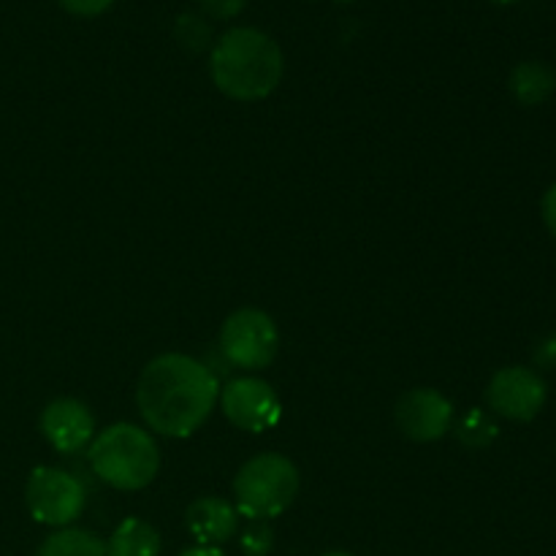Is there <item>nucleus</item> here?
<instances>
[{
    "mask_svg": "<svg viewBox=\"0 0 556 556\" xmlns=\"http://www.w3.org/2000/svg\"><path fill=\"white\" fill-rule=\"evenodd\" d=\"M541 212H543V223H546V228L556 239V185H552V188L546 190V195H543Z\"/></svg>",
    "mask_w": 556,
    "mask_h": 556,
    "instance_id": "21",
    "label": "nucleus"
},
{
    "mask_svg": "<svg viewBox=\"0 0 556 556\" xmlns=\"http://www.w3.org/2000/svg\"><path fill=\"white\" fill-rule=\"evenodd\" d=\"M36 556H106V543L87 530L63 527L41 543Z\"/></svg>",
    "mask_w": 556,
    "mask_h": 556,
    "instance_id": "14",
    "label": "nucleus"
},
{
    "mask_svg": "<svg viewBox=\"0 0 556 556\" xmlns=\"http://www.w3.org/2000/svg\"><path fill=\"white\" fill-rule=\"evenodd\" d=\"M510 92L521 106H541L556 90V74L538 60H525L510 71Z\"/></svg>",
    "mask_w": 556,
    "mask_h": 556,
    "instance_id": "12",
    "label": "nucleus"
},
{
    "mask_svg": "<svg viewBox=\"0 0 556 556\" xmlns=\"http://www.w3.org/2000/svg\"><path fill=\"white\" fill-rule=\"evenodd\" d=\"M394 418L407 440L434 443L448 434L451 424H454V405L448 396L434 389H413L400 396Z\"/></svg>",
    "mask_w": 556,
    "mask_h": 556,
    "instance_id": "9",
    "label": "nucleus"
},
{
    "mask_svg": "<svg viewBox=\"0 0 556 556\" xmlns=\"http://www.w3.org/2000/svg\"><path fill=\"white\" fill-rule=\"evenodd\" d=\"M90 467L103 483L119 492H139L155 481L161 451L152 434L136 424H112L90 443Z\"/></svg>",
    "mask_w": 556,
    "mask_h": 556,
    "instance_id": "3",
    "label": "nucleus"
},
{
    "mask_svg": "<svg viewBox=\"0 0 556 556\" xmlns=\"http://www.w3.org/2000/svg\"><path fill=\"white\" fill-rule=\"evenodd\" d=\"M190 535L199 546H217L231 541L239 530V510L223 497H199L185 514Z\"/></svg>",
    "mask_w": 556,
    "mask_h": 556,
    "instance_id": "11",
    "label": "nucleus"
},
{
    "mask_svg": "<svg viewBox=\"0 0 556 556\" xmlns=\"http://www.w3.org/2000/svg\"><path fill=\"white\" fill-rule=\"evenodd\" d=\"M220 396L215 372L185 353L152 358L136 386L139 413L152 432L182 440L204 427Z\"/></svg>",
    "mask_w": 556,
    "mask_h": 556,
    "instance_id": "1",
    "label": "nucleus"
},
{
    "mask_svg": "<svg viewBox=\"0 0 556 556\" xmlns=\"http://www.w3.org/2000/svg\"><path fill=\"white\" fill-rule=\"evenodd\" d=\"M535 362L543 369H556V334L543 337L535 348Z\"/></svg>",
    "mask_w": 556,
    "mask_h": 556,
    "instance_id": "20",
    "label": "nucleus"
},
{
    "mask_svg": "<svg viewBox=\"0 0 556 556\" xmlns=\"http://www.w3.org/2000/svg\"><path fill=\"white\" fill-rule=\"evenodd\" d=\"M324 556H353V554H348V552H329V554H324Z\"/></svg>",
    "mask_w": 556,
    "mask_h": 556,
    "instance_id": "24",
    "label": "nucleus"
},
{
    "mask_svg": "<svg viewBox=\"0 0 556 556\" xmlns=\"http://www.w3.org/2000/svg\"><path fill=\"white\" fill-rule=\"evenodd\" d=\"M74 16H101L114 5V0H58Z\"/></svg>",
    "mask_w": 556,
    "mask_h": 556,
    "instance_id": "18",
    "label": "nucleus"
},
{
    "mask_svg": "<svg viewBox=\"0 0 556 556\" xmlns=\"http://www.w3.org/2000/svg\"><path fill=\"white\" fill-rule=\"evenodd\" d=\"M546 380L530 367H503L486 389L489 407L510 421H532L546 405Z\"/></svg>",
    "mask_w": 556,
    "mask_h": 556,
    "instance_id": "8",
    "label": "nucleus"
},
{
    "mask_svg": "<svg viewBox=\"0 0 556 556\" xmlns=\"http://www.w3.org/2000/svg\"><path fill=\"white\" fill-rule=\"evenodd\" d=\"M220 407L228 421L250 434H264L280 424V400L261 378H233L220 389Z\"/></svg>",
    "mask_w": 556,
    "mask_h": 556,
    "instance_id": "7",
    "label": "nucleus"
},
{
    "mask_svg": "<svg viewBox=\"0 0 556 556\" xmlns=\"http://www.w3.org/2000/svg\"><path fill=\"white\" fill-rule=\"evenodd\" d=\"M199 5L215 20H231L244 9V0H199Z\"/></svg>",
    "mask_w": 556,
    "mask_h": 556,
    "instance_id": "19",
    "label": "nucleus"
},
{
    "mask_svg": "<svg viewBox=\"0 0 556 556\" xmlns=\"http://www.w3.org/2000/svg\"><path fill=\"white\" fill-rule=\"evenodd\" d=\"M492 3H497V5H510V3H516V0H492Z\"/></svg>",
    "mask_w": 556,
    "mask_h": 556,
    "instance_id": "23",
    "label": "nucleus"
},
{
    "mask_svg": "<svg viewBox=\"0 0 556 556\" xmlns=\"http://www.w3.org/2000/svg\"><path fill=\"white\" fill-rule=\"evenodd\" d=\"M282 52L271 36L255 27L223 33L210 54V74L231 101H264L282 81Z\"/></svg>",
    "mask_w": 556,
    "mask_h": 556,
    "instance_id": "2",
    "label": "nucleus"
},
{
    "mask_svg": "<svg viewBox=\"0 0 556 556\" xmlns=\"http://www.w3.org/2000/svg\"><path fill=\"white\" fill-rule=\"evenodd\" d=\"M161 554V535L152 525L141 519H125L117 525L106 543V556H157Z\"/></svg>",
    "mask_w": 556,
    "mask_h": 556,
    "instance_id": "13",
    "label": "nucleus"
},
{
    "mask_svg": "<svg viewBox=\"0 0 556 556\" xmlns=\"http://www.w3.org/2000/svg\"><path fill=\"white\" fill-rule=\"evenodd\" d=\"M299 494V470L288 456H253L233 478V508L250 521H266L286 514Z\"/></svg>",
    "mask_w": 556,
    "mask_h": 556,
    "instance_id": "4",
    "label": "nucleus"
},
{
    "mask_svg": "<svg viewBox=\"0 0 556 556\" xmlns=\"http://www.w3.org/2000/svg\"><path fill=\"white\" fill-rule=\"evenodd\" d=\"M280 334L264 309L242 307L226 318L220 329V353L231 367L244 372H258L266 369L277 356Z\"/></svg>",
    "mask_w": 556,
    "mask_h": 556,
    "instance_id": "5",
    "label": "nucleus"
},
{
    "mask_svg": "<svg viewBox=\"0 0 556 556\" xmlns=\"http://www.w3.org/2000/svg\"><path fill=\"white\" fill-rule=\"evenodd\" d=\"M174 36H177L179 47L188 49V52H204L210 47V25L206 20H201L199 14H182L174 25Z\"/></svg>",
    "mask_w": 556,
    "mask_h": 556,
    "instance_id": "16",
    "label": "nucleus"
},
{
    "mask_svg": "<svg viewBox=\"0 0 556 556\" xmlns=\"http://www.w3.org/2000/svg\"><path fill=\"white\" fill-rule=\"evenodd\" d=\"M242 552L248 556H266L275 546V532L266 521H253L248 530L242 532Z\"/></svg>",
    "mask_w": 556,
    "mask_h": 556,
    "instance_id": "17",
    "label": "nucleus"
},
{
    "mask_svg": "<svg viewBox=\"0 0 556 556\" xmlns=\"http://www.w3.org/2000/svg\"><path fill=\"white\" fill-rule=\"evenodd\" d=\"M25 503L33 519L47 527H71L85 510V486L58 467H36L27 478Z\"/></svg>",
    "mask_w": 556,
    "mask_h": 556,
    "instance_id": "6",
    "label": "nucleus"
},
{
    "mask_svg": "<svg viewBox=\"0 0 556 556\" xmlns=\"http://www.w3.org/2000/svg\"><path fill=\"white\" fill-rule=\"evenodd\" d=\"M179 556H226L217 546H193V548H185Z\"/></svg>",
    "mask_w": 556,
    "mask_h": 556,
    "instance_id": "22",
    "label": "nucleus"
},
{
    "mask_svg": "<svg viewBox=\"0 0 556 556\" xmlns=\"http://www.w3.org/2000/svg\"><path fill=\"white\" fill-rule=\"evenodd\" d=\"M38 427H41L47 443L60 454H76L96 438V418H92L90 407L74 396H60V400L49 402Z\"/></svg>",
    "mask_w": 556,
    "mask_h": 556,
    "instance_id": "10",
    "label": "nucleus"
},
{
    "mask_svg": "<svg viewBox=\"0 0 556 556\" xmlns=\"http://www.w3.org/2000/svg\"><path fill=\"white\" fill-rule=\"evenodd\" d=\"M497 424H494V418L489 416L486 410L465 413L462 421L456 424V438H459V443L465 445V448L472 451L489 448V445L497 440Z\"/></svg>",
    "mask_w": 556,
    "mask_h": 556,
    "instance_id": "15",
    "label": "nucleus"
}]
</instances>
